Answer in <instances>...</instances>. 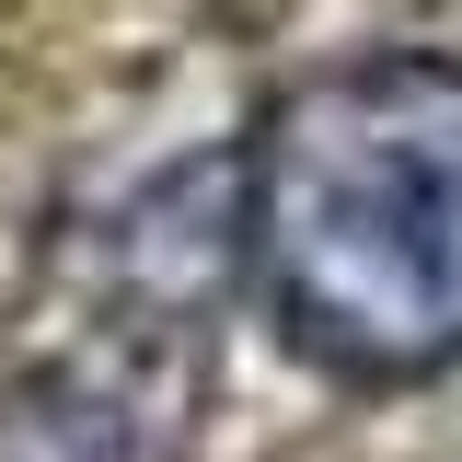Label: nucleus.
I'll use <instances>...</instances> for the list:
<instances>
[{"label": "nucleus", "instance_id": "f257e3e1", "mask_svg": "<svg viewBox=\"0 0 462 462\" xmlns=\"http://www.w3.org/2000/svg\"><path fill=\"white\" fill-rule=\"evenodd\" d=\"M243 254L346 382L462 358V58L382 47L289 81L243 151Z\"/></svg>", "mask_w": 462, "mask_h": 462}]
</instances>
